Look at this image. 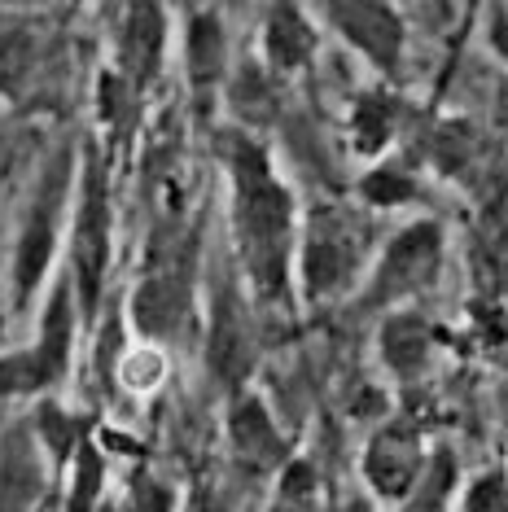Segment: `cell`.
Segmentation results:
<instances>
[{
	"mask_svg": "<svg viewBox=\"0 0 508 512\" xmlns=\"http://www.w3.org/2000/svg\"><path fill=\"white\" fill-rule=\"evenodd\" d=\"M219 162L228 176V219H233L237 263L263 311H285L294 298L298 267V202L281 180L272 154L241 127H224Z\"/></svg>",
	"mask_w": 508,
	"mask_h": 512,
	"instance_id": "1",
	"label": "cell"
},
{
	"mask_svg": "<svg viewBox=\"0 0 508 512\" xmlns=\"http://www.w3.org/2000/svg\"><path fill=\"white\" fill-rule=\"evenodd\" d=\"M373 272V224L364 211L342 202H320L303 219V237H298V267L294 281L303 298L333 302L346 298L351 289H364Z\"/></svg>",
	"mask_w": 508,
	"mask_h": 512,
	"instance_id": "2",
	"label": "cell"
},
{
	"mask_svg": "<svg viewBox=\"0 0 508 512\" xmlns=\"http://www.w3.org/2000/svg\"><path fill=\"white\" fill-rule=\"evenodd\" d=\"M193 272H198V237L180 228V219L158 224L149 241V263L127 298V320L145 342L163 346L189 333L193 324Z\"/></svg>",
	"mask_w": 508,
	"mask_h": 512,
	"instance_id": "3",
	"label": "cell"
},
{
	"mask_svg": "<svg viewBox=\"0 0 508 512\" xmlns=\"http://www.w3.org/2000/svg\"><path fill=\"white\" fill-rule=\"evenodd\" d=\"M71 180H75V149L62 145L49 158V167L40 171V184L31 193L27 211L18 224V246H14V267H9V281H14V311H27L36 302L44 276L53 267L57 254V232L66 219V202H71Z\"/></svg>",
	"mask_w": 508,
	"mask_h": 512,
	"instance_id": "4",
	"label": "cell"
},
{
	"mask_svg": "<svg viewBox=\"0 0 508 512\" xmlns=\"http://www.w3.org/2000/svg\"><path fill=\"white\" fill-rule=\"evenodd\" d=\"M447 263V232L438 219H412L377 250L373 272L360 289L364 311H403L417 294L438 285Z\"/></svg>",
	"mask_w": 508,
	"mask_h": 512,
	"instance_id": "5",
	"label": "cell"
},
{
	"mask_svg": "<svg viewBox=\"0 0 508 512\" xmlns=\"http://www.w3.org/2000/svg\"><path fill=\"white\" fill-rule=\"evenodd\" d=\"M114 259V206H110V176L97 145L84 149V176H79V211L71 228V285L79 316L92 320L101 307Z\"/></svg>",
	"mask_w": 508,
	"mask_h": 512,
	"instance_id": "6",
	"label": "cell"
},
{
	"mask_svg": "<svg viewBox=\"0 0 508 512\" xmlns=\"http://www.w3.org/2000/svg\"><path fill=\"white\" fill-rule=\"evenodd\" d=\"M71 276L53 289L49 307L40 320V337L27 351H14L0 359V399H22V394H40L57 386L71 372V351H75V307H71Z\"/></svg>",
	"mask_w": 508,
	"mask_h": 512,
	"instance_id": "7",
	"label": "cell"
},
{
	"mask_svg": "<svg viewBox=\"0 0 508 512\" xmlns=\"http://www.w3.org/2000/svg\"><path fill=\"white\" fill-rule=\"evenodd\" d=\"M425 469H430V456H425L421 425L412 421V416H390V421L368 438L364 460H360L368 491H373L381 504H403V508L417 495Z\"/></svg>",
	"mask_w": 508,
	"mask_h": 512,
	"instance_id": "8",
	"label": "cell"
},
{
	"mask_svg": "<svg viewBox=\"0 0 508 512\" xmlns=\"http://www.w3.org/2000/svg\"><path fill=\"white\" fill-rule=\"evenodd\" d=\"M320 18L329 22L333 36H342L355 53L373 66L377 75L395 79L403 71V49H408V22L395 5H377V0H355V5H325Z\"/></svg>",
	"mask_w": 508,
	"mask_h": 512,
	"instance_id": "9",
	"label": "cell"
},
{
	"mask_svg": "<svg viewBox=\"0 0 508 512\" xmlns=\"http://www.w3.org/2000/svg\"><path fill=\"white\" fill-rule=\"evenodd\" d=\"M206 364L224 390L241 394L254 372V324L250 307L233 285H219L211 298V342H206Z\"/></svg>",
	"mask_w": 508,
	"mask_h": 512,
	"instance_id": "10",
	"label": "cell"
},
{
	"mask_svg": "<svg viewBox=\"0 0 508 512\" xmlns=\"http://www.w3.org/2000/svg\"><path fill=\"white\" fill-rule=\"evenodd\" d=\"M228 447H233V460L241 473H281L285 464H290V442H285V429L276 425L272 407L259 399L254 390H241L233 394V403H228Z\"/></svg>",
	"mask_w": 508,
	"mask_h": 512,
	"instance_id": "11",
	"label": "cell"
},
{
	"mask_svg": "<svg viewBox=\"0 0 508 512\" xmlns=\"http://www.w3.org/2000/svg\"><path fill=\"white\" fill-rule=\"evenodd\" d=\"M184 75H189L198 110L206 114L215 92L228 84V31L224 14L211 5H193L184 14Z\"/></svg>",
	"mask_w": 508,
	"mask_h": 512,
	"instance_id": "12",
	"label": "cell"
},
{
	"mask_svg": "<svg viewBox=\"0 0 508 512\" xmlns=\"http://www.w3.org/2000/svg\"><path fill=\"white\" fill-rule=\"evenodd\" d=\"M167 53V9L163 5H127L119 27V75L141 97L163 71Z\"/></svg>",
	"mask_w": 508,
	"mask_h": 512,
	"instance_id": "13",
	"label": "cell"
},
{
	"mask_svg": "<svg viewBox=\"0 0 508 512\" xmlns=\"http://www.w3.org/2000/svg\"><path fill=\"white\" fill-rule=\"evenodd\" d=\"M263 66L276 79L303 75L320 53V31L303 5H268L263 9Z\"/></svg>",
	"mask_w": 508,
	"mask_h": 512,
	"instance_id": "14",
	"label": "cell"
},
{
	"mask_svg": "<svg viewBox=\"0 0 508 512\" xmlns=\"http://www.w3.org/2000/svg\"><path fill=\"white\" fill-rule=\"evenodd\" d=\"M377 355H381V368H386L390 377L403 381V386H412V381H421L425 372H430L434 324L412 307L390 311L377 329Z\"/></svg>",
	"mask_w": 508,
	"mask_h": 512,
	"instance_id": "15",
	"label": "cell"
},
{
	"mask_svg": "<svg viewBox=\"0 0 508 512\" xmlns=\"http://www.w3.org/2000/svg\"><path fill=\"white\" fill-rule=\"evenodd\" d=\"M399 123H403V101L395 97V92H386V88L360 92L355 106H351V149H355V158L377 162L390 145H395Z\"/></svg>",
	"mask_w": 508,
	"mask_h": 512,
	"instance_id": "16",
	"label": "cell"
},
{
	"mask_svg": "<svg viewBox=\"0 0 508 512\" xmlns=\"http://www.w3.org/2000/svg\"><path fill=\"white\" fill-rule=\"evenodd\" d=\"M228 106H233V114L241 119V132L254 136V127L272 123L276 106H281V101H276V75L263 62L241 66V71L228 79Z\"/></svg>",
	"mask_w": 508,
	"mask_h": 512,
	"instance_id": "17",
	"label": "cell"
},
{
	"mask_svg": "<svg viewBox=\"0 0 508 512\" xmlns=\"http://www.w3.org/2000/svg\"><path fill=\"white\" fill-rule=\"evenodd\" d=\"M473 285H478V298L487 302H504L508 298V224L504 219H487L473 237Z\"/></svg>",
	"mask_w": 508,
	"mask_h": 512,
	"instance_id": "18",
	"label": "cell"
},
{
	"mask_svg": "<svg viewBox=\"0 0 508 512\" xmlns=\"http://www.w3.org/2000/svg\"><path fill=\"white\" fill-rule=\"evenodd\" d=\"M355 193H360V202L373 206V211H395V206L421 202L425 189L412 167H403V162H377V167H368L360 176Z\"/></svg>",
	"mask_w": 508,
	"mask_h": 512,
	"instance_id": "19",
	"label": "cell"
},
{
	"mask_svg": "<svg viewBox=\"0 0 508 512\" xmlns=\"http://www.w3.org/2000/svg\"><path fill=\"white\" fill-rule=\"evenodd\" d=\"M430 162H434V171H443V176H452V180H473V171H478V162H482L478 132H473L465 119L438 123L430 136Z\"/></svg>",
	"mask_w": 508,
	"mask_h": 512,
	"instance_id": "20",
	"label": "cell"
},
{
	"mask_svg": "<svg viewBox=\"0 0 508 512\" xmlns=\"http://www.w3.org/2000/svg\"><path fill=\"white\" fill-rule=\"evenodd\" d=\"M40 495V464L31 460L27 442H9L5 447V460H0V512H22L31 508Z\"/></svg>",
	"mask_w": 508,
	"mask_h": 512,
	"instance_id": "21",
	"label": "cell"
},
{
	"mask_svg": "<svg viewBox=\"0 0 508 512\" xmlns=\"http://www.w3.org/2000/svg\"><path fill=\"white\" fill-rule=\"evenodd\" d=\"M167 372H171V359H167L163 346H154V342L127 346V351L119 355V364H114L119 386L132 390V394H154L167 381Z\"/></svg>",
	"mask_w": 508,
	"mask_h": 512,
	"instance_id": "22",
	"label": "cell"
},
{
	"mask_svg": "<svg viewBox=\"0 0 508 512\" xmlns=\"http://www.w3.org/2000/svg\"><path fill=\"white\" fill-rule=\"evenodd\" d=\"M36 429H40V447L53 456L57 469H66V464H75V451L79 442H84V421H79L75 412H66V407L57 403H40L36 412Z\"/></svg>",
	"mask_w": 508,
	"mask_h": 512,
	"instance_id": "23",
	"label": "cell"
},
{
	"mask_svg": "<svg viewBox=\"0 0 508 512\" xmlns=\"http://www.w3.org/2000/svg\"><path fill=\"white\" fill-rule=\"evenodd\" d=\"M268 512H320V477L311 460H290L276 477V495Z\"/></svg>",
	"mask_w": 508,
	"mask_h": 512,
	"instance_id": "24",
	"label": "cell"
},
{
	"mask_svg": "<svg viewBox=\"0 0 508 512\" xmlns=\"http://www.w3.org/2000/svg\"><path fill=\"white\" fill-rule=\"evenodd\" d=\"M101 491H106V456H101L97 442L84 438L75 451V482H71L66 512H92L101 504Z\"/></svg>",
	"mask_w": 508,
	"mask_h": 512,
	"instance_id": "25",
	"label": "cell"
},
{
	"mask_svg": "<svg viewBox=\"0 0 508 512\" xmlns=\"http://www.w3.org/2000/svg\"><path fill=\"white\" fill-rule=\"evenodd\" d=\"M456 491V460L452 451H434L430 456V469H425L417 495L408 499V512H443V504L452 499Z\"/></svg>",
	"mask_w": 508,
	"mask_h": 512,
	"instance_id": "26",
	"label": "cell"
},
{
	"mask_svg": "<svg viewBox=\"0 0 508 512\" xmlns=\"http://www.w3.org/2000/svg\"><path fill=\"white\" fill-rule=\"evenodd\" d=\"M460 512H508V473L487 469L473 477L460 495Z\"/></svg>",
	"mask_w": 508,
	"mask_h": 512,
	"instance_id": "27",
	"label": "cell"
},
{
	"mask_svg": "<svg viewBox=\"0 0 508 512\" xmlns=\"http://www.w3.org/2000/svg\"><path fill=\"white\" fill-rule=\"evenodd\" d=\"M136 512H176V499H171L167 486H158V482H145L136 486Z\"/></svg>",
	"mask_w": 508,
	"mask_h": 512,
	"instance_id": "28",
	"label": "cell"
},
{
	"mask_svg": "<svg viewBox=\"0 0 508 512\" xmlns=\"http://www.w3.org/2000/svg\"><path fill=\"white\" fill-rule=\"evenodd\" d=\"M487 44H491V53L508 66V9H491L487 14Z\"/></svg>",
	"mask_w": 508,
	"mask_h": 512,
	"instance_id": "29",
	"label": "cell"
},
{
	"mask_svg": "<svg viewBox=\"0 0 508 512\" xmlns=\"http://www.w3.org/2000/svg\"><path fill=\"white\" fill-rule=\"evenodd\" d=\"M338 512H373V508H368V504H364V499H351V504H342Z\"/></svg>",
	"mask_w": 508,
	"mask_h": 512,
	"instance_id": "30",
	"label": "cell"
},
{
	"mask_svg": "<svg viewBox=\"0 0 508 512\" xmlns=\"http://www.w3.org/2000/svg\"><path fill=\"white\" fill-rule=\"evenodd\" d=\"M0 337H5V294H0Z\"/></svg>",
	"mask_w": 508,
	"mask_h": 512,
	"instance_id": "31",
	"label": "cell"
}]
</instances>
